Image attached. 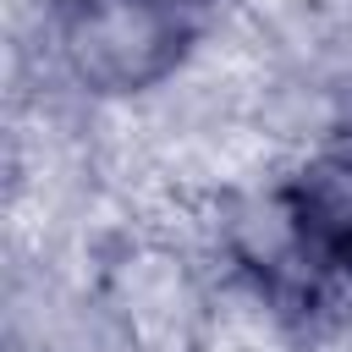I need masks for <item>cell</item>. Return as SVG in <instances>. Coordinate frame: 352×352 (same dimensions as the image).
I'll use <instances>...</instances> for the list:
<instances>
[{
    "mask_svg": "<svg viewBox=\"0 0 352 352\" xmlns=\"http://www.w3.org/2000/svg\"><path fill=\"white\" fill-rule=\"evenodd\" d=\"M192 6L182 0H94L55 11V50L77 88L132 99L165 88L192 50Z\"/></svg>",
    "mask_w": 352,
    "mask_h": 352,
    "instance_id": "cell-1",
    "label": "cell"
},
{
    "mask_svg": "<svg viewBox=\"0 0 352 352\" xmlns=\"http://www.w3.org/2000/svg\"><path fill=\"white\" fill-rule=\"evenodd\" d=\"M104 302L138 352H204L209 341V286L192 258L160 236H126L104 258Z\"/></svg>",
    "mask_w": 352,
    "mask_h": 352,
    "instance_id": "cell-2",
    "label": "cell"
},
{
    "mask_svg": "<svg viewBox=\"0 0 352 352\" xmlns=\"http://www.w3.org/2000/svg\"><path fill=\"white\" fill-rule=\"evenodd\" d=\"M50 11H77V6H94V0H44Z\"/></svg>",
    "mask_w": 352,
    "mask_h": 352,
    "instance_id": "cell-3",
    "label": "cell"
}]
</instances>
